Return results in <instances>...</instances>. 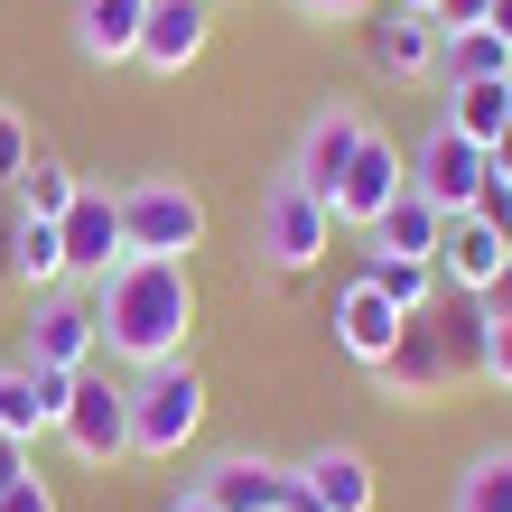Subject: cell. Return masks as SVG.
Segmentation results:
<instances>
[{"mask_svg":"<svg viewBox=\"0 0 512 512\" xmlns=\"http://www.w3.org/2000/svg\"><path fill=\"white\" fill-rule=\"evenodd\" d=\"M94 336L131 373L187 364V345H196V261H112L94 280Z\"/></svg>","mask_w":512,"mask_h":512,"instance_id":"6da1fadb","label":"cell"},{"mask_svg":"<svg viewBox=\"0 0 512 512\" xmlns=\"http://www.w3.org/2000/svg\"><path fill=\"white\" fill-rule=\"evenodd\" d=\"M373 382H382V401H401V410H429L447 391L485 382V298L438 289V308H419L401 326V345L373 364Z\"/></svg>","mask_w":512,"mask_h":512,"instance_id":"7a4b0ae2","label":"cell"},{"mask_svg":"<svg viewBox=\"0 0 512 512\" xmlns=\"http://www.w3.org/2000/svg\"><path fill=\"white\" fill-rule=\"evenodd\" d=\"M112 205H122V261H196L215 233L187 177H131V187H112Z\"/></svg>","mask_w":512,"mask_h":512,"instance_id":"3957f363","label":"cell"},{"mask_svg":"<svg viewBox=\"0 0 512 512\" xmlns=\"http://www.w3.org/2000/svg\"><path fill=\"white\" fill-rule=\"evenodd\" d=\"M205 410H215V391H205L196 354L187 364H159V373H131V457L177 466L205 438Z\"/></svg>","mask_w":512,"mask_h":512,"instance_id":"277c9868","label":"cell"},{"mask_svg":"<svg viewBox=\"0 0 512 512\" xmlns=\"http://www.w3.org/2000/svg\"><path fill=\"white\" fill-rule=\"evenodd\" d=\"M326 243H336V215L280 168L261 187V205H252V270L261 280H308V270L326 261Z\"/></svg>","mask_w":512,"mask_h":512,"instance_id":"5b68a950","label":"cell"},{"mask_svg":"<svg viewBox=\"0 0 512 512\" xmlns=\"http://www.w3.org/2000/svg\"><path fill=\"white\" fill-rule=\"evenodd\" d=\"M56 447H66L84 475H112L131 457V382L75 373V401H66V419H56Z\"/></svg>","mask_w":512,"mask_h":512,"instance_id":"8992f818","label":"cell"},{"mask_svg":"<svg viewBox=\"0 0 512 512\" xmlns=\"http://www.w3.org/2000/svg\"><path fill=\"white\" fill-rule=\"evenodd\" d=\"M19 364H47V373H94L103 364V336H94V289H38L28 298V326H19Z\"/></svg>","mask_w":512,"mask_h":512,"instance_id":"52a82bcc","label":"cell"},{"mask_svg":"<svg viewBox=\"0 0 512 512\" xmlns=\"http://www.w3.org/2000/svg\"><path fill=\"white\" fill-rule=\"evenodd\" d=\"M364 131H373V122H364L345 94H336V103H317V112H308V131H298V149H289V177H298L317 205H336V187H345V168H354V149H364Z\"/></svg>","mask_w":512,"mask_h":512,"instance_id":"ba28073f","label":"cell"},{"mask_svg":"<svg viewBox=\"0 0 512 512\" xmlns=\"http://www.w3.org/2000/svg\"><path fill=\"white\" fill-rule=\"evenodd\" d=\"M438 47H447V28L429 19V10H382L364 19V66L382 75V84H429L438 75Z\"/></svg>","mask_w":512,"mask_h":512,"instance_id":"9c48e42d","label":"cell"},{"mask_svg":"<svg viewBox=\"0 0 512 512\" xmlns=\"http://www.w3.org/2000/svg\"><path fill=\"white\" fill-rule=\"evenodd\" d=\"M56 243H66V280H75V289H94L103 270L122 261V205H112V187H94V177H84L75 205L56 215Z\"/></svg>","mask_w":512,"mask_h":512,"instance_id":"30bf717a","label":"cell"},{"mask_svg":"<svg viewBox=\"0 0 512 512\" xmlns=\"http://www.w3.org/2000/svg\"><path fill=\"white\" fill-rule=\"evenodd\" d=\"M475 187H485V149L457 140L447 122L410 149V196H429L438 215H475Z\"/></svg>","mask_w":512,"mask_h":512,"instance_id":"8fae6325","label":"cell"},{"mask_svg":"<svg viewBox=\"0 0 512 512\" xmlns=\"http://www.w3.org/2000/svg\"><path fill=\"white\" fill-rule=\"evenodd\" d=\"M66 401H75V373H47V364H0V438H56V419H66Z\"/></svg>","mask_w":512,"mask_h":512,"instance_id":"7c38bea8","label":"cell"},{"mask_svg":"<svg viewBox=\"0 0 512 512\" xmlns=\"http://www.w3.org/2000/svg\"><path fill=\"white\" fill-rule=\"evenodd\" d=\"M205 47H215V0H149L140 56H131V66H149V75H187Z\"/></svg>","mask_w":512,"mask_h":512,"instance_id":"4fadbf2b","label":"cell"},{"mask_svg":"<svg viewBox=\"0 0 512 512\" xmlns=\"http://www.w3.org/2000/svg\"><path fill=\"white\" fill-rule=\"evenodd\" d=\"M205 512H280L289 503V466H270V457H205L196 466V485H187Z\"/></svg>","mask_w":512,"mask_h":512,"instance_id":"5bb4252c","label":"cell"},{"mask_svg":"<svg viewBox=\"0 0 512 512\" xmlns=\"http://www.w3.org/2000/svg\"><path fill=\"white\" fill-rule=\"evenodd\" d=\"M401 187H410V159H401L382 131H364V149H354V168H345V187H336V205H326V215H336V233H364Z\"/></svg>","mask_w":512,"mask_h":512,"instance_id":"9a60e30c","label":"cell"},{"mask_svg":"<svg viewBox=\"0 0 512 512\" xmlns=\"http://www.w3.org/2000/svg\"><path fill=\"white\" fill-rule=\"evenodd\" d=\"M289 475H298V485H308L326 512H373V503H382V475H373V457H364L354 438H326V447H308V457H298Z\"/></svg>","mask_w":512,"mask_h":512,"instance_id":"2e32d148","label":"cell"},{"mask_svg":"<svg viewBox=\"0 0 512 512\" xmlns=\"http://www.w3.org/2000/svg\"><path fill=\"white\" fill-rule=\"evenodd\" d=\"M326 326H336V354H345V364H364V373H373L382 354L401 345V326H410V317L391 308L373 280H345V289H336V317H326Z\"/></svg>","mask_w":512,"mask_h":512,"instance_id":"e0dca14e","label":"cell"},{"mask_svg":"<svg viewBox=\"0 0 512 512\" xmlns=\"http://www.w3.org/2000/svg\"><path fill=\"white\" fill-rule=\"evenodd\" d=\"M503 270H512V243H503L485 215H447V233H438V280H447V289L485 298Z\"/></svg>","mask_w":512,"mask_h":512,"instance_id":"ac0fdd59","label":"cell"},{"mask_svg":"<svg viewBox=\"0 0 512 512\" xmlns=\"http://www.w3.org/2000/svg\"><path fill=\"white\" fill-rule=\"evenodd\" d=\"M0 280L10 289H66V243H56V224L38 215H0Z\"/></svg>","mask_w":512,"mask_h":512,"instance_id":"d6986e66","label":"cell"},{"mask_svg":"<svg viewBox=\"0 0 512 512\" xmlns=\"http://www.w3.org/2000/svg\"><path fill=\"white\" fill-rule=\"evenodd\" d=\"M140 19H149V0H75V56L84 66H131L140 56Z\"/></svg>","mask_w":512,"mask_h":512,"instance_id":"ffe728a7","label":"cell"},{"mask_svg":"<svg viewBox=\"0 0 512 512\" xmlns=\"http://www.w3.org/2000/svg\"><path fill=\"white\" fill-rule=\"evenodd\" d=\"M438 233H447V215H438V205L429 196H391L382 205V215L364 224V252H391V261H438Z\"/></svg>","mask_w":512,"mask_h":512,"instance_id":"44dd1931","label":"cell"},{"mask_svg":"<svg viewBox=\"0 0 512 512\" xmlns=\"http://www.w3.org/2000/svg\"><path fill=\"white\" fill-rule=\"evenodd\" d=\"M438 122L475 140V149H494L503 122H512V75H485V84H447V103H438Z\"/></svg>","mask_w":512,"mask_h":512,"instance_id":"7402d4cb","label":"cell"},{"mask_svg":"<svg viewBox=\"0 0 512 512\" xmlns=\"http://www.w3.org/2000/svg\"><path fill=\"white\" fill-rule=\"evenodd\" d=\"M75 187H84V177H75L66 159H56L47 140H38V149H28V168L10 177V215H38V224H56V215L75 205Z\"/></svg>","mask_w":512,"mask_h":512,"instance_id":"603a6c76","label":"cell"},{"mask_svg":"<svg viewBox=\"0 0 512 512\" xmlns=\"http://www.w3.org/2000/svg\"><path fill=\"white\" fill-rule=\"evenodd\" d=\"M354 280H373L401 317L438 308V289H447V280H438V261H391V252H364V261H354Z\"/></svg>","mask_w":512,"mask_h":512,"instance_id":"cb8c5ba5","label":"cell"},{"mask_svg":"<svg viewBox=\"0 0 512 512\" xmlns=\"http://www.w3.org/2000/svg\"><path fill=\"white\" fill-rule=\"evenodd\" d=\"M447 512H512V447H485V457L457 466V494Z\"/></svg>","mask_w":512,"mask_h":512,"instance_id":"d4e9b609","label":"cell"},{"mask_svg":"<svg viewBox=\"0 0 512 512\" xmlns=\"http://www.w3.org/2000/svg\"><path fill=\"white\" fill-rule=\"evenodd\" d=\"M485 75H512V47L494 28H457V38L438 47V84H485Z\"/></svg>","mask_w":512,"mask_h":512,"instance_id":"484cf974","label":"cell"},{"mask_svg":"<svg viewBox=\"0 0 512 512\" xmlns=\"http://www.w3.org/2000/svg\"><path fill=\"white\" fill-rule=\"evenodd\" d=\"M28 149H38V131H28V122H19V112H10V103H0V196H10V177L28 168Z\"/></svg>","mask_w":512,"mask_h":512,"instance_id":"4316f807","label":"cell"},{"mask_svg":"<svg viewBox=\"0 0 512 512\" xmlns=\"http://www.w3.org/2000/svg\"><path fill=\"white\" fill-rule=\"evenodd\" d=\"M475 215L512 243V177H494V159H485V187H475Z\"/></svg>","mask_w":512,"mask_h":512,"instance_id":"83f0119b","label":"cell"},{"mask_svg":"<svg viewBox=\"0 0 512 512\" xmlns=\"http://www.w3.org/2000/svg\"><path fill=\"white\" fill-rule=\"evenodd\" d=\"M485 382L512 391V317H485Z\"/></svg>","mask_w":512,"mask_h":512,"instance_id":"f1b7e54d","label":"cell"},{"mask_svg":"<svg viewBox=\"0 0 512 512\" xmlns=\"http://www.w3.org/2000/svg\"><path fill=\"white\" fill-rule=\"evenodd\" d=\"M298 10H308V19H326V28H364L382 0H298Z\"/></svg>","mask_w":512,"mask_h":512,"instance_id":"f546056e","label":"cell"},{"mask_svg":"<svg viewBox=\"0 0 512 512\" xmlns=\"http://www.w3.org/2000/svg\"><path fill=\"white\" fill-rule=\"evenodd\" d=\"M28 475H38V447H28V438H0V494L28 485Z\"/></svg>","mask_w":512,"mask_h":512,"instance_id":"4dcf8cb0","label":"cell"},{"mask_svg":"<svg viewBox=\"0 0 512 512\" xmlns=\"http://www.w3.org/2000/svg\"><path fill=\"white\" fill-rule=\"evenodd\" d=\"M485 10H494V0H429V19L447 28V38H457V28H485Z\"/></svg>","mask_w":512,"mask_h":512,"instance_id":"1f68e13d","label":"cell"},{"mask_svg":"<svg viewBox=\"0 0 512 512\" xmlns=\"http://www.w3.org/2000/svg\"><path fill=\"white\" fill-rule=\"evenodd\" d=\"M0 512H56V485H47V475H28V485L0 494Z\"/></svg>","mask_w":512,"mask_h":512,"instance_id":"d6a6232c","label":"cell"},{"mask_svg":"<svg viewBox=\"0 0 512 512\" xmlns=\"http://www.w3.org/2000/svg\"><path fill=\"white\" fill-rule=\"evenodd\" d=\"M485 317H512V270H503V280L485 289Z\"/></svg>","mask_w":512,"mask_h":512,"instance_id":"836d02e7","label":"cell"},{"mask_svg":"<svg viewBox=\"0 0 512 512\" xmlns=\"http://www.w3.org/2000/svg\"><path fill=\"white\" fill-rule=\"evenodd\" d=\"M280 512H326V503H317V494H308V485L289 475V503H280Z\"/></svg>","mask_w":512,"mask_h":512,"instance_id":"e575fe53","label":"cell"},{"mask_svg":"<svg viewBox=\"0 0 512 512\" xmlns=\"http://www.w3.org/2000/svg\"><path fill=\"white\" fill-rule=\"evenodd\" d=\"M485 28H494V38L512 47V0H494V10H485Z\"/></svg>","mask_w":512,"mask_h":512,"instance_id":"d590c367","label":"cell"},{"mask_svg":"<svg viewBox=\"0 0 512 512\" xmlns=\"http://www.w3.org/2000/svg\"><path fill=\"white\" fill-rule=\"evenodd\" d=\"M485 159H494V177H512V122H503V140L485 149Z\"/></svg>","mask_w":512,"mask_h":512,"instance_id":"8d00e7d4","label":"cell"},{"mask_svg":"<svg viewBox=\"0 0 512 512\" xmlns=\"http://www.w3.org/2000/svg\"><path fill=\"white\" fill-rule=\"evenodd\" d=\"M168 512H205V503H196V494H168Z\"/></svg>","mask_w":512,"mask_h":512,"instance_id":"74e56055","label":"cell"},{"mask_svg":"<svg viewBox=\"0 0 512 512\" xmlns=\"http://www.w3.org/2000/svg\"><path fill=\"white\" fill-rule=\"evenodd\" d=\"M391 10H429V0H391Z\"/></svg>","mask_w":512,"mask_h":512,"instance_id":"f35d334b","label":"cell"}]
</instances>
